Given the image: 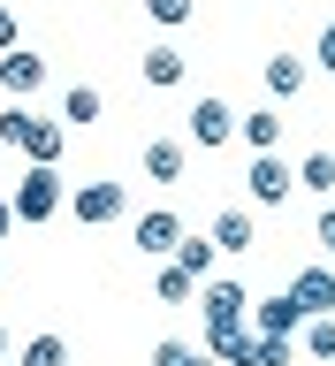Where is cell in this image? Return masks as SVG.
Wrapping results in <instances>:
<instances>
[{
	"instance_id": "6da1fadb",
	"label": "cell",
	"mask_w": 335,
	"mask_h": 366,
	"mask_svg": "<svg viewBox=\"0 0 335 366\" xmlns=\"http://www.w3.org/2000/svg\"><path fill=\"white\" fill-rule=\"evenodd\" d=\"M0 137H8L31 168H61V153H69V122L31 114V107H8V114H0Z\"/></svg>"
},
{
	"instance_id": "7a4b0ae2",
	"label": "cell",
	"mask_w": 335,
	"mask_h": 366,
	"mask_svg": "<svg viewBox=\"0 0 335 366\" xmlns=\"http://www.w3.org/2000/svg\"><path fill=\"white\" fill-rule=\"evenodd\" d=\"M69 191H76V183H61V168H23L8 199H16V222H39L46 229L54 214H69Z\"/></svg>"
},
{
	"instance_id": "3957f363",
	"label": "cell",
	"mask_w": 335,
	"mask_h": 366,
	"mask_svg": "<svg viewBox=\"0 0 335 366\" xmlns=\"http://www.w3.org/2000/svg\"><path fill=\"white\" fill-rule=\"evenodd\" d=\"M251 305L259 297L244 290V282H229V274H214L199 290V313H206V336H229V328H251Z\"/></svg>"
},
{
	"instance_id": "277c9868",
	"label": "cell",
	"mask_w": 335,
	"mask_h": 366,
	"mask_svg": "<svg viewBox=\"0 0 335 366\" xmlns=\"http://www.w3.org/2000/svg\"><path fill=\"white\" fill-rule=\"evenodd\" d=\"M290 191H297V168L282 153H251V168H244V199L267 214V206H290Z\"/></svg>"
},
{
	"instance_id": "5b68a950",
	"label": "cell",
	"mask_w": 335,
	"mask_h": 366,
	"mask_svg": "<svg viewBox=\"0 0 335 366\" xmlns=\"http://www.w3.org/2000/svg\"><path fill=\"white\" fill-rule=\"evenodd\" d=\"M236 130H244V114L229 107L221 92H206V99H191V122H183V137H191V145H206V153H214V145H229Z\"/></svg>"
},
{
	"instance_id": "8992f818",
	"label": "cell",
	"mask_w": 335,
	"mask_h": 366,
	"mask_svg": "<svg viewBox=\"0 0 335 366\" xmlns=\"http://www.w3.org/2000/svg\"><path fill=\"white\" fill-rule=\"evenodd\" d=\"M183 237H191V229H183V214H176V206H153V214H137V222H130V244L145 252L153 267H160V259H176V244H183Z\"/></svg>"
},
{
	"instance_id": "52a82bcc",
	"label": "cell",
	"mask_w": 335,
	"mask_h": 366,
	"mask_svg": "<svg viewBox=\"0 0 335 366\" xmlns=\"http://www.w3.org/2000/svg\"><path fill=\"white\" fill-rule=\"evenodd\" d=\"M130 214V199H122V183H76L69 191V222H84V229H107Z\"/></svg>"
},
{
	"instance_id": "ba28073f",
	"label": "cell",
	"mask_w": 335,
	"mask_h": 366,
	"mask_svg": "<svg viewBox=\"0 0 335 366\" xmlns=\"http://www.w3.org/2000/svg\"><path fill=\"white\" fill-rule=\"evenodd\" d=\"M137 168H145V183H183L191 176V137H145Z\"/></svg>"
},
{
	"instance_id": "9c48e42d",
	"label": "cell",
	"mask_w": 335,
	"mask_h": 366,
	"mask_svg": "<svg viewBox=\"0 0 335 366\" xmlns=\"http://www.w3.org/2000/svg\"><path fill=\"white\" fill-rule=\"evenodd\" d=\"M305 305H297V290H274V297H259V305H251V328H259V336H282V343H297L305 336Z\"/></svg>"
},
{
	"instance_id": "30bf717a",
	"label": "cell",
	"mask_w": 335,
	"mask_h": 366,
	"mask_svg": "<svg viewBox=\"0 0 335 366\" xmlns=\"http://www.w3.org/2000/svg\"><path fill=\"white\" fill-rule=\"evenodd\" d=\"M206 237H214L221 252H251V244H259V206H221Z\"/></svg>"
},
{
	"instance_id": "8fae6325",
	"label": "cell",
	"mask_w": 335,
	"mask_h": 366,
	"mask_svg": "<svg viewBox=\"0 0 335 366\" xmlns=\"http://www.w3.org/2000/svg\"><path fill=\"white\" fill-rule=\"evenodd\" d=\"M39 84H46V54H31V46L0 54V92H8V99H31Z\"/></svg>"
},
{
	"instance_id": "7c38bea8",
	"label": "cell",
	"mask_w": 335,
	"mask_h": 366,
	"mask_svg": "<svg viewBox=\"0 0 335 366\" xmlns=\"http://www.w3.org/2000/svg\"><path fill=\"white\" fill-rule=\"evenodd\" d=\"M259 84H267V99H274V107H290L297 92H305V61H297V54H267Z\"/></svg>"
},
{
	"instance_id": "4fadbf2b",
	"label": "cell",
	"mask_w": 335,
	"mask_h": 366,
	"mask_svg": "<svg viewBox=\"0 0 335 366\" xmlns=\"http://www.w3.org/2000/svg\"><path fill=\"white\" fill-rule=\"evenodd\" d=\"M99 114H107V92L99 84H69L61 92V122L69 130H99Z\"/></svg>"
},
{
	"instance_id": "5bb4252c",
	"label": "cell",
	"mask_w": 335,
	"mask_h": 366,
	"mask_svg": "<svg viewBox=\"0 0 335 366\" xmlns=\"http://www.w3.org/2000/svg\"><path fill=\"white\" fill-rule=\"evenodd\" d=\"M183 69H191V61H183L176 46H145V61H137V76H145L153 92H176V84H183Z\"/></svg>"
},
{
	"instance_id": "9a60e30c",
	"label": "cell",
	"mask_w": 335,
	"mask_h": 366,
	"mask_svg": "<svg viewBox=\"0 0 335 366\" xmlns=\"http://www.w3.org/2000/svg\"><path fill=\"white\" fill-rule=\"evenodd\" d=\"M214 366H259V328H229V336H206Z\"/></svg>"
},
{
	"instance_id": "2e32d148",
	"label": "cell",
	"mask_w": 335,
	"mask_h": 366,
	"mask_svg": "<svg viewBox=\"0 0 335 366\" xmlns=\"http://www.w3.org/2000/svg\"><path fill=\"white\" fill-rule=\"evenodd\" d=\"M290 290H297V305H305L313 320H320V313H335V267H305Z\"/></svg>"
},
{
	"instance_id": "e0dca14e",
	"label": "cell",
	"mask_w": 335,
	"mask_h": 366,
	"mask_svg": "<svg viewBox=\"0 0 335 366\" xmlns=\"http://www.w3.org/2000/svg\"><path fill=\"white\" fill-rule=\"evenodd\" d=\"M199 290H206V282H199V274H183L176 259H160V267H153V297H160V305H191Z\"/></svg>"
},
{
	"instance_id": "ac0fdd59",
	"label": "cell",
	"mask_w": 335,
	"mask_h": 366,
	"mask_svg": "<svg viewBox=\"0 0 335 366\" xmlns=\"http://www.w3.org/2000/svg\"><path fill=\"white\" fill-rule=\"evenodd\" d=\"M236 137H244L251 153H282V107H251Z\"/></svg>"
},
{
	"instance_id": "d6986e66",
	"label": "cell",
	"mask_w": 335,
	"mask_h": 366,
	"mask_svg": "<svg viewBox=\"0 0 335 366\" xmlns=\"http://www.w3.org/2000/svg\"><path fill=\"white\" fill-rule=\"evenodd\" d=\"M214 259H221V244H214V237H199V229L176 244V267H183V274H199V282H214Z\"/></svg>"
},
{
	"instance_id": "ffe728a7",
	"label": "cell",
	"mask_w": 335,
	"mask_h": 366,
	"mask_svg": "<svg viewBox=\"0 0 335 366\" xmlns=\"http://www.w3.org/2000/svg\"><path fill=\"white\" fill-rule=\"evenodd\" d=\"M297 191L335 199V153H305V160H297Z\"/></svg>"
},
{
	"instance_id": "44dd1931",
	"label": "cell",
	"mask_w": 335,
	"mask_h": 366,
	"mask_svg": "<svg viewBox=\"0 0 335 366\" xmlns=\"http://www.w3.org/2000/svg\"><path fill=\"white\" fill-rule=\"evenodd\" d=\"M297 351H305V359H320V366H335V313L305 320V336H297Z\"/></svg>"
},
{
	"instance_id": "7402d4cb",
	"label": "cell",
	"mask_w": 335,
	"mask_h": 366,
	"mask_svg": "<svg viewBox=\"0 0 335 366\" xmlns=\"http://www.w3.org/2000/svg\"><path fill=\"white\" fill-rule=\"evenodd\" d=\"M16 366H69V336H31L16 351Z\"/></svg>"
},
{
	"instance_id": "603a6c76",
	"label": "cell",
	"mask_w": 335,
	"mask_h": 366,
	"mask_svg": "<svg viewBox=\"0 0 335 366\" xmlns=\"http://www.w3.org/2000/svg\"><path fill=\"white\" fill-rule=\"evenodd\" d=\"M145 16H153L160 31H176V23H191V16H199V0H145Z\"/></svg>"
},
{
	"instance_id": "cb8c5ba5",
	"label": "cell",
	"mask_w": 335,
	"mask_h": 366,
	"mask_svg": "<svg viewBox=\"0 0 335 366\" xmlns=\"http://www.w3.org/2000/svg\"><path fill=\"white\" fill-rule=\"evenodd\" d=\"M313 244H320V259L335 267V206H320V222H313Z\"/></svg>"
},
{
	"instance_id": "d4e9b609",
	"label": "cell",
	"mask_w": 335,
	"mask_h": 366,
	"mask_svg": "<svg viewBox=\"0 0 335 366\" xmlns=\"http://www.w3.org/2000/svg\"><path fill=\"white\" fill-rule=\"evenodd\" d=\"M297 359V343H282V336H259V366H290Z\"/></svg>"
},
{
	"instance_id": "484cf974",
	"label": "cell",
	"mask_w": 335,
	"mask_h": 366,
	"mask_svg": "<svg viewBox=\"0 0 335 366\" xmlns=\"http://www.w3.org/2000/svg\"><path fill=\"white\" fill-rule=\"evenodd\" d=\"M313 61H320V69H328V76H335V16L320 23V39H313Z\"/></svg>"
},
{
	"instance_id": "4316f807",
	"label": "cell",
	"mask_w": 335,
	"mask_h": 366,
	"mask_svg": "<svg viewBox=\"0 0 335 366\" xmlns=\"http://www.w3.org/2000/svg\"><path fill=\"white\" fill-rule=\"evenodd\" d=\"M0 54H16V8L0 0Z\"/></svg>"
},
{
	"instance_id": "83f0119b",
	"label": "cell",
	"mask_w": 335,
	"mask_h": 366,
	"mask_svg": "<svg viewBox=\"0 0 335 366\" xmlns=\"http://www.w3.org/2000/svg\"><path fill=\"white\" fill-rule=\"evenodd\" d=\"M8 229H16V199H8V191H0V237H8Z\"/></svg>"
},
{
	"instance_id": "f1b7e54d",
	"label": "cell",
	"mask_w": 335,
	"mask_h": 366,
	"mask_svg": "<svg viewBox=\"0 0 335 366\" xmlns=\"http://www.w3.org/2000/svg\"><path fill=\"white\" fill-rule=\"evenodd\" d=\"M8 351H16V343H8V328H0V359H8Z\"/></svg>"
}]
</instances>
